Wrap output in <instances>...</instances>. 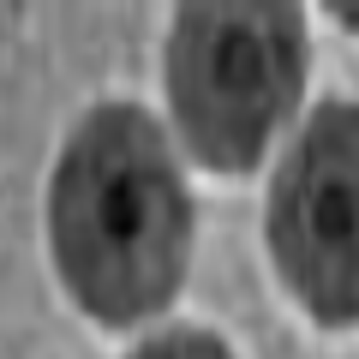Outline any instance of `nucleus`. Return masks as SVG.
Returning <instances> with one entry per match:
<instances>
[{
	"mask_svg": "<svg viewBox=\"0 0 359 359\" xmlns=\"http://www.w3.org/2000/svg\"><path fill=\"white\" fill-rule=\"evenodd\" d=\"M264 240L318 323H359V102H323L269 180Z\"/></svg>",
	"mask_w": 359,
	"mask_h": 359,
	"instance_id": "nucleus-3",
	"label": "nucleus"
},
{
	"mask_svg": "<svg viewBox=\"0 0 359 359\" xmlns=\"http://www.w3.org/2000/svg\"><path fill=\"white\" fill-rule=\"evenodd\" d=\"M132 359H233V353H228V341H216L210 330H162Z\"/></svg>",
	"mask_w": 359,
	"mask_h": 359,
	"instance_id": "nucleus-4",
	"label": "nucleus"
},
{
	"mask_svg": "<svg viewBox=\"0 0 359 359\" xmlns=\"http://www.w3.org/2000/svg\"><path fill=\"white\" fill-rule=\"evenodd\" d=\"M168 108L204 168L245 174L306 90V13L269 0L180 6L168 25Z\"/></svg>",
	"mask_w": 359,
	"mask_h": 359,
	"instance_id": "nucleus-2",
	"label": "nucleus"
},
{
	"mask_svg": "<svg viewBox=\"0 0 359 359\" xmlns=\"http://www.w3.org/2000/svg\"><path fill=\"white\" fill-rule=\"evenodd\" d=\"M54 269L102 330L144 323L192 264V192L168 132L138 102H102L72 126L48 186Z\"/></svg>",
	"mask_w": 359,
	"mask_h": 359,
	"instance_id": "nucleus-1",
	"label": "nucleus"
}]
</instances>
